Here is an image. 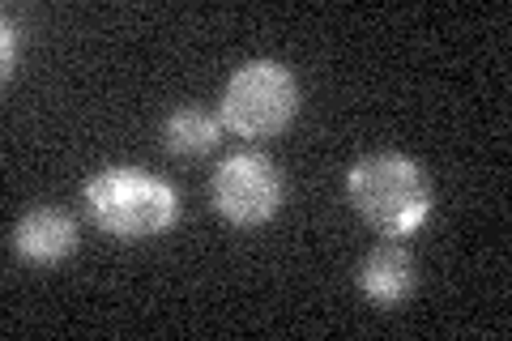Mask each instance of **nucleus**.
Here are the masks:
<instances>
[{"instance_id":"f257e3e1","label":"nucleus","mask_w":512,"mask_h":341,"mask_svg":"<svg viewBox=\"0 0 512 341\" xmlns=\"http://www.w3.org/2000/svg\"><path fill=\"white\" fill-rule=\"evenodd\" d=\"M346 192H350V205L359 209V218L389 239L414 235L431 218L427 171L414 158L393 150L359 158L346 175Z\"/></svg>"},{"instance_id":"423d86ee","label":"nucleus","mask_w":512,"mask_h":341,"mask_svg":"<svg viewBox=\"0 0 512 341\" xmlns=\"http://www.w3.org/2000/svg\"><path fill=\"white\" fill-rule=\"evenodd\" d=\"M359 290L376 307H397L414 295V256L402 243H380L367 252V261L359 265Z\"/></svg>"},{"instance_id":"20e7f679","label":"nucleus","mask_w":512,"mask_h":341,"mask_svg":"<svg viewBox=\"0 0 512 341\" xmlns=\"http://www.w3.org/2000/svg\"><path fill=\"white\" fill-rule=\"evenodd\" d=\"M214 209L235 226H261L278 214V205L286 197L282 171L265 154H231L222 158V167L210 180Z\"/></svg>"},{"instance_id":"f03ea898","label":"nucleus","mask_w":512,"mask_h":341,"mask_svg":"<svg viewBox=\"0 0 512 341\" xmlns=\"http://www.w3.org/2000/svg\"><path fill=\"white\" fill-rule=\"evenodd\" d=\"M82 201L90 209L94 226L124 243L163 235L175 226V218H180L175 188L141 167H103L82 188Z\"/></svg>"},{"instance_id":"6e6552de","label":"nucleus","mask_w":512,"mask_h":341,"mask_svg":"<svg viewBox=\"0 0 512 341\" xmlns=\"http://www.w3.org/2000/svg\"><path fill=\"white\" fill-rule=\"evenodd\" d=\"M13 73V22L5 18V77Z\"/></svg>"},{"instance_id":"7ed1b4c3","label":"nucleus","mask_w":512,"mask_h":341,"mask_svg":"<svg viewBox=\"0 0 512 341\" xmlns=\"http://www.w3.org/2000/svg\"><path fill=\"white\" fill-rule=\"evenodd\" d=\"M299 111V81L278 60H248L231 73L227 90H222V128L235 137L261 141L278 137Z\"/></svg>"},{"instance_id":"0eeeda50","label":"nucleus","mask_w":512,"mask_h":341,"mask_svg":"<svg viewBox=\"0 0 512 341\" xmlns=\"http://www.w3.org/2000/svg\"><path fill=\"white\" fill-rule=\"evenodd\" d=\"M218 141H222V120L210 116V111H201V107L171 111L167 124H163V145L171 154H180V158L210 154Z\"/></svg>"},{"instance_id":"39448f33","label":"nucleus","mask_w":512,"mask_h":341,"mask_svg":"<svg viewBox=\"0 0 512 341\" xmlns=\"http://www.w3.org/2000/svg\"><path fill=\"white\" fill-rule=\"evenodd\" d=\"M9 243H13V252L30 265H56L77 248V222L64 214V209L39 205V209H30V214H22L18 222H13Z\"/></svg>"}]
</instances>
